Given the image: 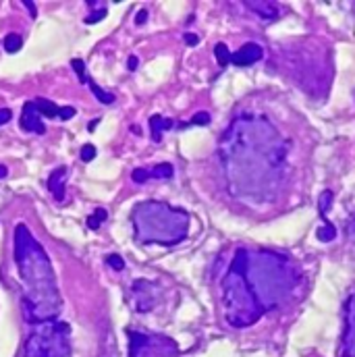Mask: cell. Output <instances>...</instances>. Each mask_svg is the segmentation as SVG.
<instances>
[{
    "label": "cell",
    "instance_id": "cb8c5ba5",
    "mask_svg": "<svg viewBox=\"0 0 355 357\" xmlns=\"http://www.w3.org/2000/svg\"><path fill=\"white\" fill-rule=\"evenodd\" d=\"M330 204H332V193H330V191H324L322 197H320V214H322V218H324V214L328 212Z\"/></svg>",
    "mask_w": 355,
    "mask_h": 357
},
{
    "label": "cell",
    "instance_id": "8992f818",
    "mask_svg": "<svg viewBox=\"0 0 355 357\" xmlns=\"http://www.w3.org/2000/svg\"><path fill=\"white\" fill-rule=\"evenodd\" d=\"M176 351V345L160 334L129 332V357H172Z\"/></svg>",
    "mask_w": 355,
    "mask_h": 357
},
{
    "label": "cell",
    "instance_id": "d4e9b609",
    "mask_svg": "<svg viewBox=\"0 0 355 357\" xmlns=\"http://www.w3.org/2000/svg\"><path fill=\"white\" fill-rule=\"evenodd\" d=\"M75 115H77V110H75L73 106H64V108H60L58 119H60V121H69V119H73Z\"/></svg>",
    "mask_w": 355,
    "mask_h": 357
},
{
    "label": "cell",
    "instance_id": "f1b7e54d",
    "mask_svg": "<svg viewBox=\"0 0 355 357\" xmlns=\"http://www.w3.org/2000/svg\"><path fill=\"white\" fill-rule=\"evenodd\" d=\"M127 66H129V71H135L137 66H139V60H137V56H129V60H127Z\"/></svg>",
    "mask_w": 355,
    "mask_h": 357
},
{
    "label": "cell",
    "instance_id": "83f0119b",
    "mask_svg": "<svg viewBox=\"0 0 355 357\" xmlns=\"http://www.w3.org/2000/svg\"><path fill=\"white\" fill-rule=\"evenodd\" d=\"M13 119V113L9 108H0V125H7Z\"/></svg>",
    "mask_w": 355,
    "mask_h": 357
},
{
    "label": "cell",
    "instance_id": "9a60e30c",
    "mask_svg": "<svg viewBox=\"0 0 355 357\" xmlns=\"http://www.w3.org/2000/svg\"><path fill=\"white\" fill-rule=\"evenodd\" d=\"M36 108H38V113L42 115V119H58V113H60V108L54 102L44 100V98L36 100Z\"/></svg>",
    "mask_w": 355,
    "mask_h": 357
},
{
    "label": "cell",
    "instance_id": "5bb4252c",
    "mask_svg": "<svg viewBox=\"0 0 355 357\" xmlns=\"http://www.w3.org/2000/svg\"><path fill=\"white\" fill-rule=\"evenodd\" d=\"M245 7L252 9L254 13H258L266 21H272L278 17V7L274 3H245Z\"/></svg>",
    "mask_w": 355,
    "mask_h": 357
},
{
    "label": "cell",
    "instance_id": "3957f363",
    "mask_svg": "<svg viewBox=\"0 0 355 357\" xmlns=\"http://www.w3.org/2000/svg\"><path fill=\"white\" fill-rule=\"evenodd\" d=\"M231 264L241 272L262 314L285 305L299 284L297 266L287 256L270 249L241 247L235 252Z\"/></svg>",
    "mask_w": 355,
    "mask_h": 357
},
{
    "label": "cell",
    "instance_id": "e0dca14e",
    "mask_svg": "<svg viewBox=\"0 0 355 357\" xmlns=\"http://www.w3.org/2000/svg\"><path fill=\"white\" fill-rule=\"evenodd\" d=\"M106 218H108V212L104 208H98V210H94V214L87 216V227H90L92 231H98L100 225L106 222Z\"/></svg>",
    "mask_w": 355,
    "mask_h": 357
},
{
    "label": "cell",
    "instance_id": "7a4b0ae2",
    "mask_svg": "<svg viewBox=\"0 0 355 357\" xmlns=\"http://www.w3.org/2000/svg\"><path fill=\"white\" fill-rule=\"evenodd\" d=\"M15 264L21 276V307L29 324H44L58 318L62 297L50 256L25 225L15 227Z\"/></svg>",
    "mask_w": 355,
    "mask_h": 357
},
{
    "label": "cell",
    "instance_id": "52a82bcc",
    "mask_svg": "<svg viewBox=\"0 0 355 357\" xmlns=\"http://www.w3.org/2000/svg\"><path fill=\"white\" fill-rule=\"evenodd\" d=\"M341 355L355 357V293L345 303V330L341 339Z\"/></svg>",
    "mask_w": 355,
    "mask_h": 357
},
{
    "label": "cell",
    "instance_id": "44dd1931",
    "mask_svg": "<svg viewBox=\"0 0 355 357\" xmlns=\"http://www.w3.org/2000/svg\"><path fill=\"white\" fill-rule=\"evenodd\" d=\"M71 66H73V71L77 73V77H79L81 83L90 81V75H87V69H85V62H83L81 58H73V60H71Z\"/></svg>",
    "mask_w": 355,
    "mask_h": 357
},
{
    "label": "cell",
    "instance_id": "30bf717a",
    "mask_svg": "<svg viewBox=\"0 0 355 357\" xmlns=\"http://www.w3.org/2000/svg\"><path fill=\"white\" fill-rule=\"evenodd\" d=\"M262 56H264V48L260 46V44L247 42V44H243L237 52L231 54V62L235 66H250L254 62H258Z\"/></svg>",
    "mask_w": 355,
    "mask_h": 357
},
{
    "label": "cell",
    "instance_id": "7402d4cb",
    "mask_svg": "<svg viewBox=\"0 0 355 357\" xmlns=\"http://www.w3.org/2000/svg\"><path fill=\"white\" fill-rule=\"evenodd\" d=\"M106 264L113 268V270H119V272L125 268V260H123L119 254H108V256H106Z\"/></svg>",
    "mask_w": 355,
    "mask_h": 357
},
{
    "label": "cell",
    "instance_id": "6da1fadb",
    "mask_svg": "<svg viewBox=\"0 0 355 357\" xmlns=\"http://www.w3.org/2000/svg\"><path fill=\"white\" fill-rule=\"evenodd\" d=\"M291 141L266 115H239L220 139V164L233 197L262 206L287 183Z\"/></svg>",
    "mask_w": 355,
    "mask_h": 357
},
{
    "label": "cell",
    "instance_id": "836d02e7",
    "mask_svg": "<svg viewBox=\"0 0 355 357\" xmlns=\"http://www.w3.org/2000/svg\"><path fill=\"white\" fill-rule=\"evenodd\" d=\"M98 123H100V119H94V121H92V123H90V131H94V127H96V125H98Z\"/></svg>",
    "mask_w": 355,
    "mask_h": 357
},
{
    "label": "cell",
    "instance_id": "d6986e66",
    "mask_svg": "<svg viewBox=\"0 0 355 357\" xmlns=\"http://www.w3.org/2000/svg\"><path fill=\"white\" fill-rule=\"evenodd\" d=\"M21 46H23V40H21V35H17V33H9V35L5 38V50H7V52L15 54V52L21 50Z\"/></svg>",
    "mask_w": 355,
    "mask_h": 357
},
{
    "label": "cell",
    "instance_id": "1f68e13d",
    "mask_svg": "<svg viewBox=\"0 0 355 357\" xmlns=\"http://www.w3.org/2000/svg\"><path fill=\"white\" fill-rule=\"evenodd\" d=\"M27 9H29V13H31V17H36V5L33 3H23Z\"/></svg>",
    "mask_w": 355,
    "mask_h": 357
},
{
    "label": "cell",
    "instance_id": "d6a6232c",
    "mask_svg": "<svg viewBox=\"0 0 355 357\" xmlns=\"http://www.w3.org/2000/svg\"><path fill=\"white\" fill-rule=\"evenodd\" d=\"M9 174V170H7V166H3V164H0V178H5Z\"/></svg>",
    "mask_w": 355,
    "mask_h": 357
},
{
    "label": "cell",
    "instance_id": "4fadbf2b",
    "mask_svg": "<svg viewBox=\"0 0 355 357\" xmlns=\"http://www.w3.org/2000/svg\"><path fill=\"white\" fill-rule=\"evenodd\" d=\"M174 123L170 119H164L162 115H154L150 117V131H152V139L154 141H160L162 139V133L168 131Z\"/></svg>",
    "mask_w": 355,
    "mask_h": 357
},
{
    "label": "cell",
    "instance_id": "8fae6325",
    "mask_svg": "<svg viewBox=\"0 0 355 357\" xmlns=\"http://www.w3.org/2000/svg\"><path fill=\"white\" fill-rule=\"evenodd\" d=\"M172 166L168 164V162H162V164H156L152 170L150 168H135L131 172V178L135 183H146V181H150V178H170L172 176Z\"/></svg>",
    "mask_w": 355,
    "mask_h": 357
},
{
    "label": "cell",
    "instance_id": "2e32d148",
    "mask_svg": "<svg viewBox=\"0 0 355 357\" xmlns=\"http://www.w3.org/2000/svg\"><path fill=\"white\" fill-rule=\"evenodd\" d=\"M87 85H90V89H92V94L98 98V102H102V104H113L115 102V96L110 94V92H106V89H102L96 81H87Z\"/></svg>",
    "mask_w": 355,
    "mask_h": 357
},
{
    "label": "cell",
    "instance_id": "5b68a950",
    "mask_svg": "<svg viewBox=\"0 0 355 357\" xmlns=\"http://www.w3.org/2000/svg\"><path fill=\"white\" fill-rule=\"evenodd\" d=\"M25 357H71L69 324L58 320L38 324L25 341Z\"/></svg>",
    "mask_w": 355,
    "mask_h": 357
},
{
    "label": "cell",
    "instance_id": "4316f807",
    "mask_svg": "<svg viewBox=\"0 0 355 357\" xmlns=\"http://www.w3.org/2000/svg\"><path fill=\"white\" fill-rule=\"evenodd\" d=\"M106 17V9H102V11H96V13H92V17H85V23H96V21H102Z\"/></svg>",
    "mask_w": 355,
    "mask_h": 357
},
{
    "label": "cell",
    "instance_id": "ba28073f",
    "mask_svg": "<svg viewBox=\"0 0 355 357\" xmlns=\"http://www.w3.org/2000/svg\"><path fill=\"white\" fill-rule=\"evenodd\" d=\"M154 289H158V287L152 284V282H148V280L133 282L131 293H133V305H135L137 311H148V309H152L154 305H156L158 297L152 293Z\"/></svg>",
    "mask_w": 355,
    "mask_h": 357
},
{
    "label": "cell",
    "instance_id": "ffe728a7",
    "mask_svg": "<svg viewBox=\"0 0 355 357\" xmlns=\"http://www.w3.org/2000/svg\"><path fill=\"white\" fill-rule=\"evenodd\" d=\"M316 235H318V239H320V241L328 243V241H332V239L337 237V231H335V227H332L328 220H324V227H320Z\"/></svg>",
    "mask_w": 355,
    "mask_h": 357
},
{
    "label": "cell",
    "instance_id": "484cf974",
    "mask_svg": "<svg viewBox=\"0 0 355 357\" xmlns=\"http://www.w3.org/2000/svg\"><path fill=\"white\" fill-rule=\"evenodd\" d=\"M210 123V115L208 113H197L193 119H191V123H187V125H208ZM185 125V127H187Z\"/></svg>",
    "mask_w": 355,
    "mask_h": 357
},
{
    "label": "cell",
    "instance_id": "ac0fdd59",
    "mask_svg": "<svg viewBox=\"0 0 355 357\" xmlns=\"http://www.w3.org/2000/svg\"><path fill=\"white\" fill-rule=\"evenodd\" d=\"M214 54H216V60H218L220 66H227L231 62V52L227 48V44H223V42L214 46Z\"/></svg>",
    "mask_w": 355,
    "mask_h": 357
},
{
    "label": "cell",
    "instance_id": "9c48e42d",
    "mask_svg": "<svg viewBox=\"0 0 355 357\" xmlns=\"http://www.w3.org/2000/svg\"><path fill=\"white\" fill-rule=\"evenodd\" d=\"M21 129L27 131V133H38V135H44L46 133V125L42 121V115L38 113L36 102L29 100L23 104V110H21Z\"/></svg>",
    "mask_w": 355,
    "mask_h": 357
},
{
    "label": "cell",
    "instance_id": "4dcf8cb0",
    "mask_svg": "<svg viewBox=\"0 0 355 357\" xmlns=\"http://www.w3.org/2000/svg\"><path fill=\"white\" fill-rule=\"evenodd\" d=\"M185 42L189 44V46H195V44H197V35H193V33H187V35H185Z\"/></svg>",
    "mask_w": 355,
    "mask_h": 357
},
{
    "label": "cell",
    "instance_id": "277c9868",
    "mask_svg": "<svg viewBox=\"0 0 355 357\" xmlns=\"http://www.w3.org/2000/svg\"><path fill=\"white\" fill-rule=\"evenodd\" d=\"M131 225L137 243L172 247L187 239L189 214L183 208L150 199V202H139L131 210Z\"/></svg>",
    "mask_w": 355,
    "mask_h": 357
},
{
    "label": "cell",
    "instance_id": "f546056e",
    "mask_svg": "<svg viewBox=\"0 0 355 357\" xmlns=\"http://www.w3.org/2000/svg\"><path fill=\"white\" fill-rule=\"evenodd\" d=\"M146 19H148V11H139V13H137V19H135V21H137V25H144V23H146Z\"/></svg>",
    "mask_w": 355,
    "mask_h": 357
},
{
    "label": "cell",
    "instance_id": "7c38bea8",
    "mask_svg": "<svg viewBox=\"0 0 355 357\" xmlns=\"http://www.w3.org/2000/svg\"><path fill=\"white\" fill-rule=\"evenodd\" d=\"M64 185H66V168L58 166L48 176V189L58 202H62V197H64Z\"/></svg>",
    "mask_w": 355,
    "mask_h": 357
},
{
    "label": "cell",
    "instance_id": "603a6c76",
    "mask_svg": "<svg viewBox=\"0 0 355 357\" xmlns=\"http://www.w3.org/2000/svg\"><path fill=\"white\" fill-rule=\"evenodd\" d=\"M96 158V148L92 146V144H85L83 148H81V160L83 162H92Z\"/></svg>",
    "mask_w": 355,
    "mask_h": 357
}]
</instances>
